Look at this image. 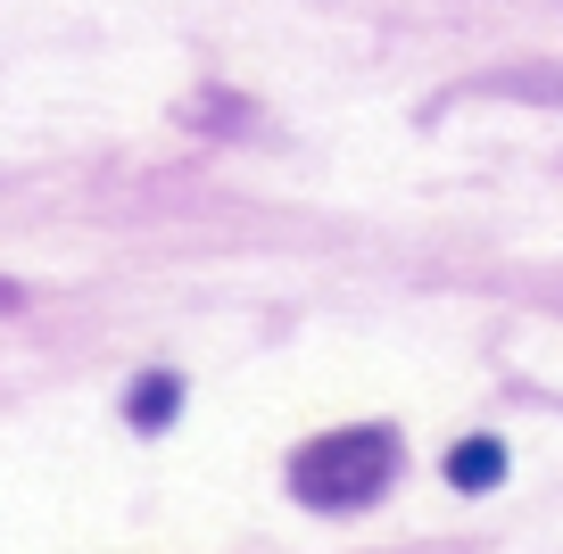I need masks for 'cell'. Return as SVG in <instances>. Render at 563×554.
<instances>
[{"mask_svg": "<svg viewBox=\"0 0 563 554\" xmlns=\"http://www.w3.org/2000/svg\"><path fill=\"white\" fill-rule=\"evenodd\" d=\"M389 480H398V431H382V422L323 431L316 447L290 455V488H299L307 505H323V513H356V505H373Z\"/></svg>", "mask_w": 563, "mask_h": 554, "instance_id": "cell-1", "label": "cell"}, {"mask_svg": "<svg viewBox=\"0 0 563 554\" xmlns=\"http://www.w3.org/2000/svg\"><path fill=\"white\" fill-rule=\"evenodd\" d=\"M448 480L456 488H497L506 480V447H497V439H464V447L448 455Z\"/></svg>", "mask_w": 563, "mask_h": 554, "instance_id": "cell-3", "label": "cell"}, {"mask_svg": "<svg viewBox=\"0 0 563 554\" xmlns=\"http://www.w3.org/2000/svg\"><path fill=\"white\" fill-rule=\"evenodd\" d=\"M175 406H183V381H175V373H150V381L124 398V414H133V431H166Z\"/></svg>", "mask_w": 563, "mask_h": 554, "instance_id": "cell-2", "label": "cell"}]
</instances>
